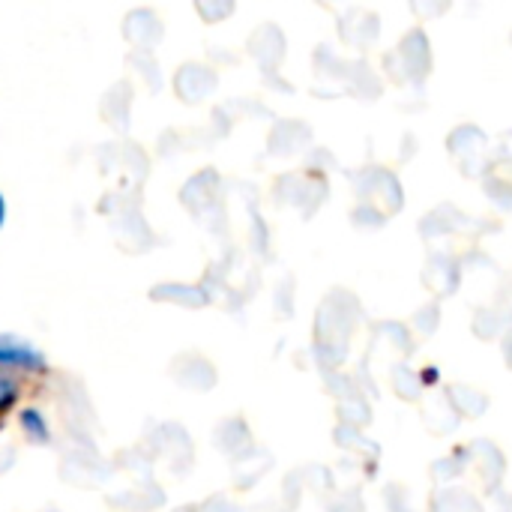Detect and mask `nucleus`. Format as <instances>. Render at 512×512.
I'll return each mask as SVG.
<instances>
[{"label": "nucleus", "mask_w": 512, "mask_h": 512, "mask_svg": "<svg viewBox=\"0 0 512 512\" xmlns=\"http://www.w3.org/2000/svg\"><path fill=\"white\" fill-rule=\"evenodd\" d=\"M18 399V384L6 375H0V414H6Z\"/></svg>", "instance_id": "7ed1b4c3"}, {"label": "nucleus", "mask_w": 512, "mask_h": 512, "mask_svg": "<svg viewBox=\"0 0 512 512\" xmlns=\"http://www.w3.org/2000/svg\"><path fill=\"white\" fill-rule=\"evenodd\" d=\"M3 213H6V204H3V198H0V225H3Z\"/></svg>", "instance_id": "20e7f679"}, {"label": "nucleus", "mask_w": 512, "mask_h": 512, "mask_svg": "<svg viewBox=\"0 0 512 512\" xmlns=\"http://www.w3.org/2000/svg\"><path fill=\"white\" fill-rule=\"evenodd\" d=\"M21 426H24V432H30L33 441H48V423L36 408H27L21 414Z\"/></svg>", "instance_id": "f03ea898"}, {"label": "nucleus", "mask_w": 512, "mask_h": 512, "mask_svg": "<svg viewBox=\"0 0 512 512\" xmlns=\"http://www.w3.org/2000/svg\"><path fill=\"white\" fill-rule=\"evenodd\" d=\"M0 366H18V369H33L42 372L45 360L39 351H33L30 345L12 339V336H0Z\"/></svg>", "instance_id": "f257e3e1"}]
</instances>
